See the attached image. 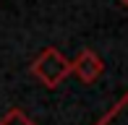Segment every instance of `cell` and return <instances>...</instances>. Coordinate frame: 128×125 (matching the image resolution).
<instances>
[{
  "instance_id": "cell-1",
  "label": "cell",
  "mask_w": 128,
  "mask_h": 125,
  "mask_svg": "<svg viewBox=\"0 0 128 125\" xmlns=\"http://www.w3.org/2000/svg\"><path fill=\"white\" fill-rule=\"evenodd\" d=\"M29 73H32L42 86L58 89L68 76H71V60H68L58 47H44L42 52L32 60Z\"/></svg>"
},
{
  "instance_id": "cell-2",
  "label": "cell",
  "mask_w": 128,
  "mask_h": 125,
  "mask_svg": "<svg viewBox=\"0 0 128 125\" xmlns=\"http://www.w3.org/2000/svg\"><path fill=\"white\" fill-rule=\"evenodd\" d=\"M71 73L78 76L81 83H94V81H100V76L104 73V62L94 50L86 47L71 60Z\"/></svg>"
},
{
  "instance_id": "cell-3",
  "label": "cell",
  "mask_w": 128,
  "mask_h": 125,
  "mask_svg": "<svg viewBox=\"0 0 128 125\" xmlns=\"http://www.w3.org/2000/svg\"><path fill=\"white\" fill-rule=\"evenodd\" d=\"M0 125H34V120L26 115L24 110L13 107V110H8L3 117H0Z\"/></svg>"
},
{
  "instance_id": "cell-4",
  "label": "cell",
  "mask_w": 128,
  "mask_h": 125,
  "mask_svg": "<svg viewBox=\"0 0 128 125\" xmlns=\"http://www.w3.org/2000/svg\"><path fill=\"white\" fill-rule=\"evenodd\" d=\"M118 3H120V5H123V8H126V10H128V0H118Z\"/></svg>"
}]
</instances>
